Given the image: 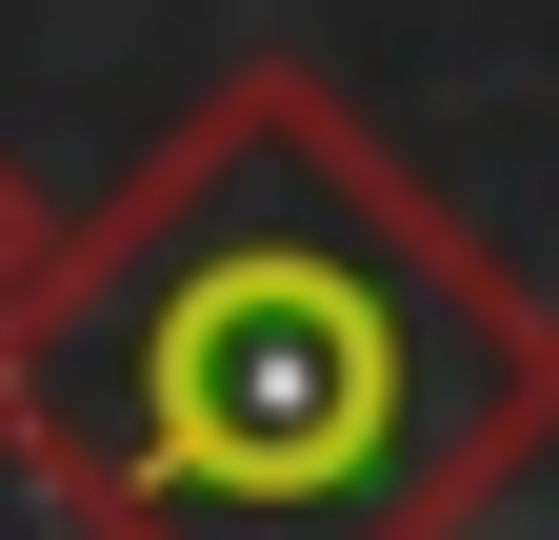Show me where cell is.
<instances>
[{
    "label": "cell",
    "instance_id": "6da1fadb",
    "mask_svg": "<svg viewBox=\"0 0 559 540\" xmlns=\"http://www.w3.org/2000/svg\"><path fill=\"white\" fill-rule=\"evenodd\" d=\"M0 441L81 540H479L559 460V301L320 60H240L60 221Z\"/></svg>",
    "mask_w": 559,
    "mask_h": 540
},
{
    "label": "cell",
    "instance_id": "7a4b0ae2",
    "mask_svg": "<svg viewBox=\"0 0 559 540\" xmlns=\"http://www.w3.org/2000/svg\"><path fill=\"white\" fill-rule=\"evenodd\" d=\"M40 260H60V200L0 161V341H21V301H40Z\"/></svg>",
    "mask_w": 559,
    "mask_h": 540
}]
</instances>
